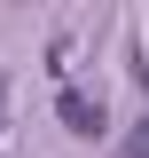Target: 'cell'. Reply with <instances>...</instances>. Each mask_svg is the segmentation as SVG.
Returning a JSON list of instances; mask_svg holds the SVG:
<instances>
[{"instance_id": "cell-1", "label": "cell", "mask_w": 149, "mask_h": 158, "mask_svg": "<svg viewBox=\"0 0 149 158\" xmlns=\"http://www.w3.org/2000/svg\"><path fill=\"white\" fill-rule=\"evenodd\" d=\"M55 111H63V127H71V135H110L102 95H86V87H63V95H55Z\"/></svg>"}, {"instance_id": "cell-2", "label": "cell", "mask_w": 149, "mask_h": 158, "mask_svg": "<svg viewBox=\"0 0 149 158\" xmlns=\"http://www.w3.org/2000/svg\"><path fill=\"white\" fill-rule=\"evenodd\" d=\"M16 150V87H8V71H0V158Z\"/></svg>"}, {"instance_id": "cell-3", "label": "cell", "mask_w": 149, "mask_h": 158, "mask_svg": "<svg viewBox=\"0 0 149 158\" xmlns=\"http://www.w3.org/2000/svg\"><path fill=\"white\" fill-rule=\"evenodd\" d=\"M118 158H149V118H133L126 135H118Z\"/></svg>"}]
</instances>
